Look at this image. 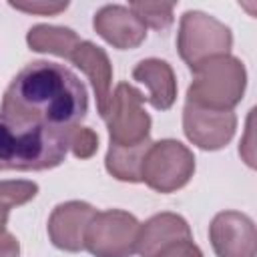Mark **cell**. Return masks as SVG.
I'll return each mask as SVG.
<instances>
[{
	"label": "cell",
	"mask_w": 257,
	"mask_h": 257,
	"mask_svg": "<svg viewBox=\"0 0 257 257\" xmlns=\"http://www.w3.org/2000/svg\"><path fill=\"white\" fill-rule=\"evenodd\" d=\"M128 8L145 26L155 30H167L173 24L175 2H131Z\"/></svg>",
	"instance_id": "obj_18"
},
{
	"label": "cell",
	"mask_w": 257,
	"mask_h": 257,
	"mask_svg": "<svg viewBox=\"0 0 257 257\" xmlns=\"http://www.w3.org/2000/svg\"><path fill=\"white\" fill-rule=\"evenodd\" d=\"M145 96L128 82H118L100 114L108 126L110 145H139L149 141L151 116L145 110Z\"/></svg>",
	"instance_id": "obj_5"
},
{
	"label": "cell",
	"mask_w": 257,
	"mask_h": 257,
	"mask_svg": "<svg viewBox=\"0 0 257 257\" xmlns=\"http://www.w3.org/2000/svg\"><path fill=\"white\" fill-rule=\"evenodd\" d=\"M193 237L189 223L177 215V213H159L151 217L145 225H141L139 241H137V253L141 257H153L161 247H165L171 241Z\"/></svg>",
	"instance_id": "obj_14"
},
{
	"label": "cell",
	"mask_w": 257,
	"mask_h": 257,
	"mask_svg": "<svg viewBox=\"0 0 257 257\" xmlns=\"http://www.w3.org/2000/svg\"><path fill=\"white\" fill-rule=\"evenodd\" d=\"M133 78L149 86V96L145 100L157 110H169L177 98V80L169 62L159 58L141 60L133 68Z\"/></svg>",
	"instance_id": "obj_13"
},
{
	"label": "cell",
	"mask_w": 257,
	"mask_h": 257,
	"mask_svg": "<svg viewBox=\"0 0 257 257\" xmlns=\"http://www.w3.org/2000/svg\"><path fill=\"white\" fill-rule=\"evenodd\" d=\"M209 239L217 257H255L257 233L253 221L239 211H221L209 225Z\"/></svg>",
	"instance_id": "obj_9"
},
{
	"label": "cell",
	"mask_w": 257,
	"mask_h": 257,
	"mask_svg": "<svg viewBox=\"0 0 257 257\" xmlns=\"http://www.w3.org/2000/svg\"><path fill=\"white\" fill-rule=\"evenodd\" d=\"M237 116L233 110H211L203 106H195L191 102L185 104L183 110V131L187 139L203 151L223 149L235 135Z\"/></svg>",
	"instance_id": "obj_8"
},
{
	"label": "cell",
	"mask_w": 257,
	"mask_h": 257,
	"mask_svg": "<svg viewBox=\"0 0 257 257\" xmlns=\"http://www.w3.org/2000/svg\"><path fill=\"white\" fill-rule=\"evenodd\" d=\"M139 231L141 223L126 211H96L86 229L84 249L94 257H131L137 253Z\"/></svg>",
	"instance_id": "obj_7"
},
{
	"label": "cell",
	"mask_w": 257,
	"mask_h": 257,
	"mask_svg": "<svg viewBox=\"0 0 257 257\" xmlns=\"http://www.w3.org/2000/svg\"><path fill=\"white\" fill-rule=\"evenodd\" d=\"M195 78L187 90V102L211 110H231L245 90L247 72L235 56H215L195 70Z\"/></svg>",
	"instance_id": "obj_3"
},
{
	"label": "cell",
	"mask_w": 257,
	"mask_h": 257,
	"mask_svg": "<svg viewBox=\"0 0 257 257\" xmlns=\"http://www.w3.org/2000/svg\"><path fill=\"white\" fill-rule=\"evenodd\" d=\"M96 209L84 201L60 203L48 219V237L54 247L62 251H82L86 229L94 217Z\"/></svg>",
	"instance_id": "obj_10"
},
{
	"label": "cell",
	"mask_w": 257,
	"mask_h": 257,
	"mask_svg": "<svg viewBox=\"0 0 257 257\" xmlns=\"http://www.w3.org/2000/svg\"><path fill=\"white\" fill-rule=\"evenodd\" d=\"M92 26L98 36L118 50L137 48L147 38V26L131 12L128 6L108 4L102 6L92 20Z\"/></svg>",
	"instance_id": "obj_11"
},
{
	"label": "cell",
	"mask_w": 257,
	"mask_h": 257,
	"mask_svg": "<svg viewBox=\"0 0 257 257\" xmlns=\"http://www.w3.org/2000/svg\"><path fill=\"white\" fill-rule=\"evenodd\" d=\"M195 173V157L193 153L179 141L163 139L151 143L141 181H145L157 193H173L185 187Z\"/></svg>",
	"instance_id": "obj_6"
},
{
	"label": "cell",
	"mask_w": 257,
	"mask_h": 257,
	"mask_svg": "<svg viewBox=\"0 0 257 257\" xmlns=\"http://www.w3.org/2000/svg\"><path fill=\"white\" fill-rule=\"evenodd\" d=\"M231 44V30L221 20L199 10H187L181 16L177 48L191 70L215 56L229 54Z\"/></svg>",
	"instance_id": "obj_4"
},
{
	"label": "cell",
	"mask_w": 257,
	"mask_h": 257,
	"mask_svg": "<svg viewBox=\"0 0 257 257\" xmlns=\"http://www.w3.org/2000/svg\"><path fill=\"white\" fill-rule=\"evenodd\" d=\"M18 255H20L18 239L10 231L0 229V257H18Z\"/></svg>",
	"instance_id": "obj_22"
},
{
	"label": "cell",
	"mask_w": 257,
	"mask_h": 257,
	"mask_svg": "<svg viewBox=\"0 0 257 257\" xmlns=\"http://www.w3.org/2000/svg\"><path fill=\"white\" fill-rule=\"evenodd\" d=\"M68 149L76 159H90L98 149V137L88 126H74L68 137Z\"/></svg>",
	"instance_id": "obj_19"
},
{
	"label": "cell",
	"mask_w": 257,
	"mask_h": 257,
	"mask_svg": "<svg viewBox=\"0 0 257 257\" xmlns=\"http://www.w3.org/2000/svg\"><path fill=\"white\" fill-rule=\"evenodd\" d=\"M26 42L36 52H50V54H58L62 58H70V54L82 40L70 28L38 24L28 30Z\"/></svg>",
	"instance_id": "obj_16"
},
{
	"label": "cell",
	"mask_w": 257,
	"mask_h": 257,
	"mask_svg": "<svg viewBox=\"0 0 257 257\" xmlns=\"http://www.w3.org/2000/svg\"><path fill=\"white\" fill-rule=\"evenodd\" d=\"M0 110L12 118L54 131H72L88 110L82 80L64 64L34 60L8 84Z\"/></svg>",
	"instance_id": "obj_1"
},
{
	"label": "cell",
	"mask_w": 257,
	"mask_h": 257,
	"mask_svg": "<svg viewBox=\"0 0 257 257\" xmlns=\"http://www.w3.org/2000/svg\"><path fill=\"white\" fill-rule=\"evenodd\" d=\"M12 8L28 12V14H44L52 16L68 8V2H10Z\"/></svg>",
	"instance_id": "obj_21"
},
{
	"label": "cell",
	"mask_w": 257,
	"mask_h": 257,
	"mask_svg": "<svg viewBox=\"0 0 257 257\" xmlns=\"http://www.w3.org/2000/svg\"><path fill=\"white\" fill-rule=\"evenodd\" d=\"M70 131L12 118L0 110V171H46L68 153Z\"/></svg>",
	"instance_id": "obj_2"
},
{
	"label": "cell",
	"mask_w": 257,
	"mask_h": 257,
	"mask_svg": "<svg viewBox=\"0 0 257 257\" xmlns=\"http://www.w3.org/2000/svg\"><path fill=\"white\" fill-rule=\"evenodd\" d=\"M38 193V185L32 181H0V229L14 207L32 201Z\"/></svg>",
	"instance_id": "obj_17"
},
{
	"label": "cell",
	"mask_w": 257,
	"mask_h": 257,
	"mask_svg": "<svg viewBox=\"0 0 257 257\" xmlns=\"http://www.w3.org/2000/svg\"><path fill=\"white\" fill-rule=\"evenodd\" d=\"M153 257H203V253L193 243V237H185V239H177V241L167 243Z\"/></svg>",
	"instance_id": "obj_20"
},
{
	"label": "cell",
	"mask_w": 257,
	"mask_h": 257,
	"mask_svg": "<svg viewBox=\"0 0 257 257\" xmlns=\"http://www.w3.org/2000/svg\"><path fill=\"white\" fill-rule=\"evenodd\" d=\"M68 60L76 68H80L86 74V78L90 80L94 94H96V108L102 114L108 104V98H110V80H112V68H110V60H108L106 52L100 46H96L88 40H82L74 48V52L70 54Z\"/></svg>",
	"instance_id": "obj_12"
},
{
	"label": "cell",
	"mask_w": 257,
	"mask_h": 257,
	"mask_svg": "<svg viewBox=\"0 0 257 257\" xmlns=\"http://www.w3.org/2000/svg\"><path fill=\"white\" fill-rule=\"evenodd\" d=\"M151 147V139L139 145H128V147H120V145H110L104 165L106 171L124 183H141V173H143V163L147 157V151Z\"/></svg>",
	"instance_id": "obj_15"
}]
</instances>
